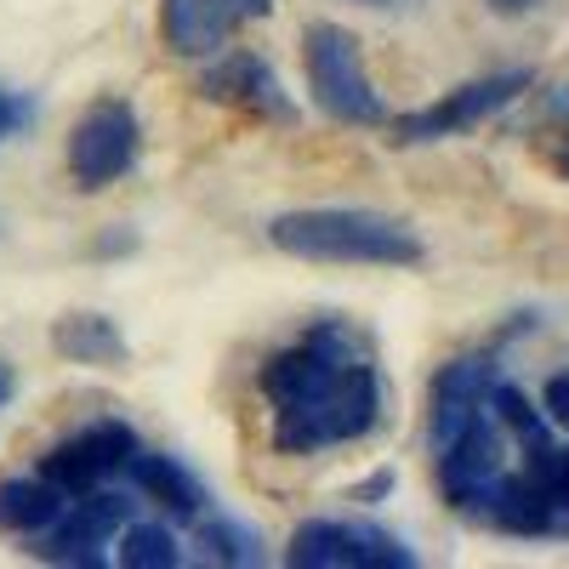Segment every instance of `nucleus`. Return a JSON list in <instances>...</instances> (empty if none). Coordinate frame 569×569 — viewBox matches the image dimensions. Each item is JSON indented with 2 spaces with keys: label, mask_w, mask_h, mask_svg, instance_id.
I'll return each instance as SVG.
<instances>
[{
  "label": "nucleus",
  "mask_w": 569,
  "mask_h": 569,
  "mask_svg": "<svg viewBox=\"0 0 569 569\" xmlns=\"http://www.w3.org/2000/svg\"><path fill=\"white\" fill-rule=\"evenodd\" d=\"M365 7H393V0H365Z\"/></svg>",
  "instance_id": "obj_25"
},
{
  "label": "nucleus",
  "mask_w": 569,
  "mask_h": 569,
  "mask_svg": "<svg viewBox=\"0 0 569 569\" xmlns=\"http://www.w3.org/2000/svg\"><path fill=\"white\" fill-rule=\"evenodd\" d=\"M200 98L211 103H240L251 114H268V120H297V103L284 98L279 74L257 58V52H222L211 58V69L200 74Z\"/></svg>",
  "instance_id": "obj_11"
},
{
  "label": "nucleus",
  "mask_w": 569,
  "mask_h": 569,
  "mask_svg": "<svg viewBox=\"0 0 569 569\" xmlns=\"http://www.w3.org/2000/svg\"><path fill=\"white\" fill-rule=\"evenodd\" d=\"M563 171H569V154H563Z\"/></svg>",
  "instance_id": "obj_26"
},
{
  "label": "nucleus",
  "mask_w": 569,
  "mask_h": 569,
  "mask_svg": "<svg viewBox=\"0 0 569 569\" xmlns=\"http://www.w3.org/2000/svg\"><path fill=\"white\" fill-rule=\"evenodd\" d=\"M291 569H416V552L370 518H308L284 547Z\"/></svg>",
  "instance_id": "obj_4"
},
{
  "label": "nucleus",
  "mask_w": 569,
  "mask_h": 569,
  "mask_svg": "<svg viewBox=\"0 0 569 569\" xmlns=\"http://www.w3.org/2000/svg\"><path fill=\"white\" fill-rule=\"evenodd\" d=\"M490 7H496V12H530L536 0H490Z\"/></svg>",
  "instance_id": "obj_24"
},
{
  "label": "nucleus",
  "mask_w": 569,
  "mask_h": 569,
  "mask_svg": "<svg viewBox=\"0 0 569 569\" xmlns=\"http://www.w3.org/2000/svg\"><path fill=\"white\" fill-rule=\"evenodd\" d=\"M268 246L297 262H348V268H416L427 246L399 217L365 206H302L268 222Z\"/></svg>",
  "instance_id": "obj_2"
},
{
  "label": "nucleus",
  "mask_w": 569,
  "mask_h": 569,
  "mask_svg": "<svg viewBox=\"0 0 569 569\" xmlns=\"http://www.w3.org/2000/svg\"><path fill=\"white\" fill-rule=\"evenodd\" d=\"M393 485H399V479H393V467H382V472H370V479L353 490V501H370V507H376V501H388V496H393Z\"/></svg>",
  "instance_id": "obj_21"
},
{
  "label": "nucleus",
  "mask_w": 569,
  "mask_h": 569,
  "mask_svg": "<svg viewBox=\"0 0 569 569\" xmlns=\"http://www.w3.org/2000/svg\"><path fill=\"white\" fill-rule=\"evenodd\" d=\"M541 410H547V421H552V427H563V433H569V370H563V376H552V382L541 388Z\"/></svg>",
  "instance_id": "obj_19"
},
{
  "label": "nucleus",
  "mask_w": 569,
  "mask_h": 569,
  "mask_svg": "<svg viewBox=\"0 0 569 569\" xmlns=\"http://www.w3.org/2000/svg\"><path fill=\"white\" fill-rule=\"evenodd\" d=\"M240 18L228 0H160V40L177 58H217Z\"/></svg>",
  "instance_id": "obj_12"
},
{
  "label": "nucleus",
  "mask_w": 569,
  "mask_h": 569,
  "mask_svg": "<svg viewBox=\"0 0 569 569\" xmlns=\"http://www.w3.org/2000/svg\"><path fill=\"white\" fill-rule=\"evenodd\" d=\"M507 472V427L496 421V410L485 405L479 416H472L461 433L439 450V490L456 512H472L479 518L496 479Z\"/></svg>",
  "instance_id": "obj_8"
},
{
  "label": "nucleus",
  "mask_w": 569,
  "mask_h": 569,
  "mask_svg": "<svg viewBox=\"0 0 569 569\" xmlns=\"http://www.w3.org/2000/svg\"><path fill=\"white\" fill-rule=\"evenodd\" d=\"M228 7H233V18H240V23H257V18L273 12V0H228Z\"/></svg>",
  "instance_id": "obj_22"
},
{
  "label": "nucleus",
  "mask_w": 569,
  "mask_h": 569,
  "mask_svg": "<svg viewBox=\"0 0 569 569\" xmlns=\"http://www.w3.org/2000/svg\"><path fill=\"white\" fill-rule=\"evenodd\" d=\"M131 507L137 501H126L120 490H86V496H74L69 507H63V518H58V525L52 530H40L34 536V558H46V563H80V569H103L109 563V541L131 525Z\"/></svg>",
  "instance_id": "obj_7"
},
{
  "label": "nucleus",
  "mask_w": 569,
  "mask_h": 569,
  "mask_svg": "<svg viewBox=\"0 0 569 569\" xmlns=\"http://www.w3.org/2000/svg\"><path fill=\"white\" fill-rule=\"evenodd\" d=\"M34 120V103L29 98H18V91H7V86H0V142H7L18 126H29Z\"/></svg>",
  "instance_id": "obj_20"
},
{
  "label": "nucleus",
  "mask_w": 569,
  "mask_h": 569,
  "mask_svg": "<svg viewBox=\"0 0 569 569\" xmlns=\"http://www.w3.org/2000/svg\"><path fill=\"white\" fill-rule=\"evenodd\" d=\"M302 69L313 103L337 120V126H382V91H376L359 40L342 23H308L302 29Z\"/></svg>",
  "instance_id": "obj_3"
},
{
  "label": "nucleus",
  "mask_w": 569,
  "mask_h": 569,
  "mask_svg": "<svg viewBox=\"0 0 569 569\" xmlns=\"http://www.w3.org/2000/svg\"><path fill=\"white\" fill-rule=\"evenodd\" d=\"M12 393H18V370H12L7 359H0V410L12 405Z\"/></svg>",
  "instance_id": "obj_23"
},
{
  "label": "nucleus",
  "mask_w": 569,
  "mask_h": 569,
  "mask_svg": "<svg viewBox=\"0 0 569 569\" xmlns=\"http://www.w3.org/2000/svg\"><path fill=\"white\" fill-rule=\"evenodd\" d=\"M137 149H142V120L126 98H103L91 103L74 131H69V177L74 188L98 194V188L120 182L131 166H137Z\"/></svg>",
  "instance_id": "obj_5"
},
{
  "label": "nucleus",
  "mask_w": 569,
  "mask_h": 569,
  "mask_svg": "<svg viewBox=\"0 0 569 569\" xmlns=\"http://www.w3.org/2000/svg\"><path fill=\"white\" fill-rule=\"evenodd\" d=\"M496 382H501V376H496V353H461V359H450L433 376V399H427V445H433V456L490 405Z\"/></svg>",
  "instance_id": "obj_10"
},
{
  "label": "nucleus",
  "mask_w": 569,
  "mask_h": 569,
  "mask_svg": "<svg viewBox=\"0 0 569 569\" xmlns=\"http://www.w3.org/2000/svg\"><path fill=\"white\" fill-rule=\"evenodd\" d=\"M530 86H536L530 69H507V74L467 80V86L445 91L439 103L399 114V120H393V142H445V137H461V131H472V126H485L490 114H501L512 98H525Z\"/></svg>",
  "instance_id": "obj_6"
},
{
  "label": "nucleus",
  "mask_w": 569,
  "mask_h": 569,
  "mask_svg": "<svg viewBox=\"0 0 569 569\" xmlns=\"http://www.w3.org/2000/svg\"><path fill=\"white\" fill-rule=\"evenodd\" d=\"M74 496H63L46 472H34V479H0V536H40V530H52L63 507Z\"/></svg>",
  "instance_id": "obj_15"
},
{
  "label": "nucleus",
  "mask_w": 569,
  "mask_h": 569,
  "mask_svg": "<svg viewBox=\"0 0 569 569\" xmlns=\"http://www.w3.org/2000/svg\"><path fill=\"white\" fill-rule=\"evenodd\" d=\"M490 410H496V421L507 427V439L525 450V461L530 456H547L552 450V433H547V416H536V405L518 393L512 382H496L490 388Z\"/></svg>",
  "instance_id": "obj_17"
},
{
  "label": "nucleus",
  "mask_w": 569,
  "mask_h": 569,
  "mask_svg": "<svg viewBox=\"0 0 569 569\" xmlns=\"http://www.w3.org/2000/svg\"><path fill=\"white\" fill-rule=\"evenodd\" d=\"M114 563H126V569H177L182 547H177L171 525H126L114 536Z\"/></svg>",
  "instance_id": "obj_18"
},
{
  "label": "nucleus",
  "mask_w": 569,
  "mask_h": 569,
  "mask_svg": "<svg viewBox=\"0 0 569 569\" xmlns=\"http://www.w3.org/2000/svg\"><path fill=\"white\" fill-rule=\"evenodd\" d=\"M137 450L142 445H137V433L126 421H91V427H80V433H69V439H58L52 450H46L40 472L63 496H86V490H103L109 479H120Z\"/></svg>",
  "instance_id": "obj_9"
},
{
  "label": "nucleus",
  "mask_w": 569,
  "mask_h": 569,
  "mask_svg": "<svg viewBox=\"0 0 569 569\" xmlns=\"http://www.w3.org/2000/svg\"><path fill=\"white\" fill-rule=\"evenodd\" d=\"M262 399L273 405V450L319 456L382 427V370L353 325L325 319L262 365Z\"/></svg>",
  "instance_id": "obj_1"
},
{
  "label": "nucleus",
  "mask_w": 569,
  "mask_h": 569,
  "mask_svg": "<svg viewBox=\"0 0 569 569\" xmlns=\"http://www.w3.org/2000/svg\"><path fill=\"white\" fill-rule=\"evenodd\" d=\"M194 541H200V563H222V569H251V563H262L268 552H262V536L251 530V525H240V518H228V512H217V518H194Z\"/></svg>",
  "instance_id": "obj_16"
},
{
  "label": "nucleus",
  "mask_w": 569,
  "mask_h": 569,
  "mask_svg": "<svg viewBox=\"0 0 569 569\" xmlns=\"http://www.w3.org/2000/svg\"><path fill=\"white\" fill-rule=\"evenodd\" d=\"M52 348L69 365H98V370H120L126 365V330L109 313H63L52 325Z\"/></svg>",
  "instance_id": "obj_14"
},
{
  "label": "nucleus",
  "mask_w": 569,
  "mask_h": 569,
  "mask_svg": "<svg viewBox=\"0 0 569 569\" xmlns=\"http://www.w3.org/2000/svg\"><path fill=\"white\" fill-rule=\"evenodd\" d=\"M126 485L142 496V501H154L171 525H194V518L206 512V485L188 472L177 456H149V450H137L126 461Z\"/></svg>",
  "instance_id": "obj_13"
}]
</instances>
